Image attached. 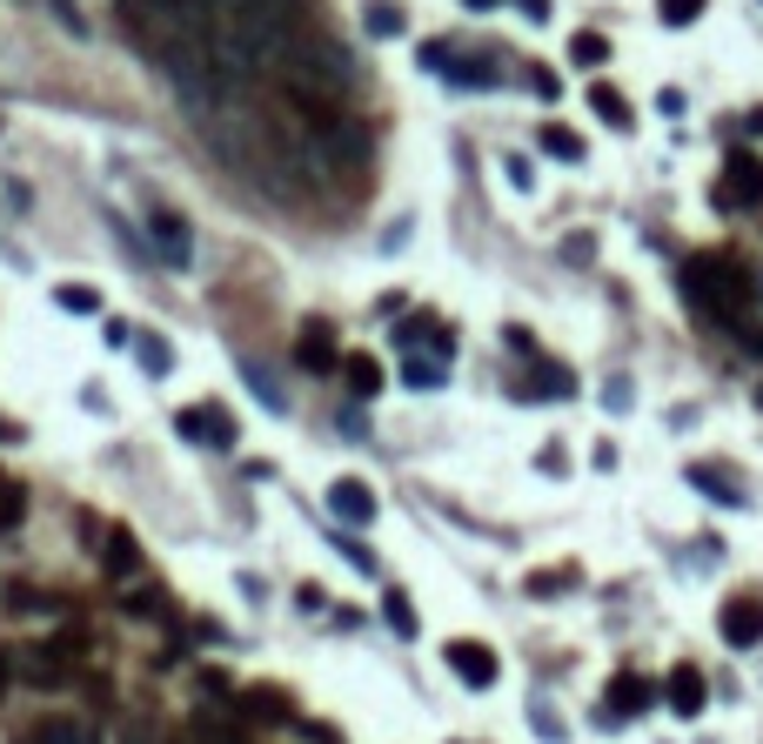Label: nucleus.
Masks as SVG:
<instances>
[{
  "instance_id": "nucleus-1",
  "label": "nucleus",
  "mask_w": 763,
  "mask_h": 744,
  "mask_svg": "<svg viewBox=\"0 0 763 744\" xmlns=\"http://www.w3.org/2000/svg\"><path fill=\"white\" fill-rule=\"evenodd\" d=\"M221 21H228V54L235 67H262L282 61L302 34V0H221Z\"/></svg>"
},
{
  "instance_id": "nucleus-2",
  "label": "nucleus",
  "mask_w": 763,
  "mask_h": 744,
  "mask_svg": "<svg viewBox=\"0 0 763 744\" xmlns=\"http://www.w3.org/2000/svg\"><path fill=\"white\" fill-rule=\"evenodd\" d=\"M684 289H690V302L704 309V315H717L730 336H743L750 328V309H756V289H750V276L737 269V262H690L684 269Z\"/></svg>"
},
{
  "instance_id": "nucleus-3",
  "label": "nucleus",
  "mask_w": 763,
  "mask_h": 744,
  "mask_svg": "<svg viewBox=\"0 0 763 744\" xmlns=\"http://www.w3.org/2000/svg\"><path fill=\"white\" fill-rule=\"evenodd\" d=\"M148 248L161 269H195V228L175 208H148Z\"/></svg>"
},
{
  "instance_id": "nucleus-4",
  "label": "nucleus",
  "mask_w": 763,
  "mask_h": 744,
  "mask_svg": "<svg viewBox=\"0 0 763 744\" xmlns=\"http://www.w3.org/2000/svg\"><path fill=\"white\" fill-rule=\"evenodd\" d=\"M328 517L349 524V530H369V524H375V489H369L362 476H335V483H328Z\"/></svg>"
},
{
  "instance_id": "nucleus-5",
  "label": "nucleus",
  "mask_w": 763,
  "mask_h": 744,
  "mask_svg": "<svg viewBox=\"0 0 763 744\" xmlns=\"http://www.w3.org/2000/svg\"><path fill=\"white\" fill-rule=\"evenodd\" d=\"M175 430H182L188 443H201V450H235V417H228V409H215V402L182 409V417H175Z\"/></svg>"
},
{
  "instance_id": "nucleus-6",
  "label": "nucleus",
  "mask_w": 763,
  "mask_h": 744,
  "mask_svg": "<svg viewBox=\"0 0 763 744\" xmlns=\"http://www.w3.org/2000/svg\"><path fill=\"white\" fill-rule=\"evenodd\" d=\"M422 67L449 74L456 88H495V61H482V54H456V47H422Z\"/></svg>"
},
{
  "instance_id": "nucleus-7",
  "label": "nucleus",
  "mask_w": 763,
  "mask_h": 744,
  "mask_svg": "<svg viewBox=\"0 0 763 744\" xmlns=\"http://www.w3.org/2000/svg\"><path fill=\"white\" fill-rule=\"evenodd\" d=\"M443 657H449V671H456V678H462L469 691H489V684L502 678V665H495V650H489V644H476V637H456V644H449Z\"/></svg>"
},
{
  "instance_id": "nucleus-8",
  "label": "nucleus",
  "mask_w": 763,
  "mask_h": 744,
  "mask_svg": "<svg viewBox=\"0 0 763 744\" xmlns=\"http://www.w3.org/2000/svg\"><path fill=\"white\" fill-rule=\"evenodd\" d=\"M723 202H737V208H756V202H763V161H756L750 148H730V154H723Z\"/></svg>"
},
{
  "instance_id": "nucleus-9",
  "label": "nucleus",
  "mask_w": 763,
  "mask_h": 744,
  "mask_svg": "<svg viewBox=\"0 0 763 744\" xmlns=\"http://www.w3.org/2000/svg\"><path fill=\"white\" fill-rule=\"evenodd\" d=\"M723 644H737V650L763 644V604H730L723 611Z\"/></svg>"
},
{
  "instance_id": "nucleus-10",
  "label": "nucleus",
  "mask_w": 763,
  "mask_h": 744,
  "mask_svg": "<svg viewBox=\"0 0 763 744\" xmlns=\"http://www.w3.org/2000/svg\"><path fill=\"white\" fill-rule=\"evenodd\" d=\"M669 704H676V718H697V711H704V671H697V665L669 671Z\"/></svg>"
},
{
  "instance_id": "nucleus-11",
  "label": "nucleus",
  "mask_w": 763,
  "mask_h": 744,
  "mask_svg": "<svg viewBox=\"0 0 763 744\" xmlns=\"http://www.w3.org/2000/svg\"><path fill=\"white\" fill-rule=\"evenodd\" d=\"M362 28H369L375 41H395V34L408 28V14L395 8V0H362Z\"/></svg>"
},
{
  "instance_id": "nucleus-12",
  "label": "nucleus",
  "mask_w": 763,
  "mask_h": 744,
  "mask_svg": "<svg viewBox=\"0 0 763 744\" xmlns=\"http://www.w3.org/2000/svg\"><path fill=\"white\" fill-rule=\"evenodd\" d=\"M34 744H101V731H95V724H80V718H54V724H41Z\"/></svg>"
},
{
  "instance_id": "nucleus-13",
  "label": "nucleus",
  "mask_w": 763,
  "mask_h": 744,
  "mask_svg": "<svg viewBox=\"0 0 763 744\" xmlns=\"http://www.w3.org/2000/svg\"><path fill=\"white\" fill-rule=\"evenodd\" d=\"M690 483H697L704 496H717V504H743V489H737L723 470H710V463H690Z\"/></svg>"
},
{
  "instance_id": "nucleus-14",
  "label": "nucleus",
  "mask_w": 763,
  "mask_h": 744,
  "mask_svg": "<svg viewBox=\"0 0 763 744\" xmlns=\"http://www.w3.org/2000/svg\"><path fill=\"white\" fill-rule=\"evenodd\" d=\"M536 141H543V154H556V161H582V154H589V148H582V134H576V128H556V121H549Z\"/></svg>"
},
{
  "instance_id": "nucleus-15",
  "label": "nucleus",
  "mask_w": 763,
  "mask_h": 744,
  "mask_svg": "<svg viewBox=\"0 0 763 744\" xmlns=\"http://www.w3.org/2000/svg\"><path fill=\"white\" fill-rule=\"evenodd\" d=\"M589 108H597V115H603L610 128H630V101H623V95L610 88V80H603V88H589Z\"/></svg>"
},
{
  "instance_id": "nucleus-16",
  "label": "nucleus",
  "mask_w": 763,
  "mask_h": 744,
  "mask_svg": "<svg viewBox=\"0 0 763 744\" xmlns=\"http://www.w3.org/2000/svg\"><path fill=\"white\" fill-rule=\"evenodd\" d=\"M54 302H61L67 315H101V295H95V289H80V282H61Z\"/></svg>"
},
{
  "instance_id": "nucleus-17",
  "label": "nucleus",
  "mask_w": 763,
  "mask_h": 744,
  "mask_svg": "<svg viewBox=\"0 0 763 744\" xmlns=\"http://www.w3.org/2000/svg\"><path fill=\"white\" fill-rule=\"evenodd\" d=\"M569 61H576V67H603V61H610V41H603V34H576V41H569Z\"/></svg>"
},
{
  "instance_id": "nucleus-18",
  "label": "nucleus",
  "mask_w": 763,
  "mask_h": 744,
  "mask_svg": "<svg viewBox=\"0 0 763 744\" xmlns=\"http://www.w3.org/2000/svg\"><path fill=\"white\" fill-rule=\"evenodd\" d=\"M704 8H710V0H656V14H663L669 28H690V21H704Z\"/></svg>"
},
{
  "instance_id": "nucleus-19",
  "label": "nucleus",
  "mask_w": 763,
  "mask_h": 744,
  "mask_svg": "<svg viewBox=\"0 0 763 744\" xmlns=\"http://www.w3.org/2000/svg\"><path fill=\"white\" fill-rule=\"evenodd\" d=\"M443 376H449L443 363H422V356H408V363H402V382H408V389H436Z\"/></svg>"
},
{
  "instance_id": "nucleus-20",
  "label": "nucleus",
  "mask_w": 763,
  "mask_h": 744,
  "mask_svg": "<svg viewBox=\"0 0 763 744\" xmlns=\"http://www.w3.org/2000/svg\"><path fill=\"white\" fill-rule=\"evenodd\" d=\"M141 369H148V376H167V369H175V349H167L161 336H148V343H141Z\"/></svg>"
},
{
  "instance_id": "nucleus-21",
  "label": "nucleus",
  "mask_w": 763,
  "mask_h": 744,
  "mask_svg": "<svg viewBox=\"0 0 763 744\" xmlns=\"http://www.w3.org/2000/svg\"><path fill=\"white\" fill-rule=\"evenodd\" d=\"M349 382H356V396H375V389H382V369H375L369 356H349Z\"/></svg>"
},
{
  "instance_id": "nucleus-22",
  "label": "nucleus",
  "mask_w": 763,
  "mask_h": 744,
  "mask_svg": "<svg viewBox=\"0 0 763 744\" xmlns=\"http://www.w3.org/2000/svg\"><path fill=\"white\" fill-rule=\"evenodd\" d=\"M569 389H576L569 369H536V389H530V396H569Z\"/></svg>"
},
{
  "instance_id": "nucleus-23",
  "label": "nucleus",
  "mask_w": 763,
  "mask_h": 744,
  "mask_svg": "<svg viewBox=\"0 0 763 744\" xmlns=\"http://www.w3.org/2000/svg\"><path fill=\"white\" fill-rule=\"evenodd\" d=\"M241 376H248V382H254V396H262V402H269V409H288V402H282V389H275V382H269V376H262V369H254V363H241Z\"/></svg>"
},
{
  "instance_id": "nucleus-24",
  "label": "nucleus",
  "mask_w": 763,
  "mask_h": 744,
  "mask_svg": "<svg viewBox=\"0 0 763 744\" xmlns=\"http://www.w3.org/2000/svg\"><path fill=\"white\" fill-rule=\"evenodd\" d=\"M617 704H623V711L650 704V684H643V678H617Z\"/></svg>"
},
{
  "instance_id": "nucleus-25",
  "label": "nucleus",
  "mask_w": 763,
  "mask_h": 744,
  "mask_svg": "<svg viewBox=\"0 0 763 744\" xmlns=\"http://www.w3.org/2000/svg\"><path fill=\"white\" fill-rule=\"evenodd\" d=\"M530 88H536V101H556L563 88H556V74L549 67H530Z\"/></svg>"
},
{
  "instance_id": "nucleus-26",
  "label": "nucleus",
  "mask_w": 763,
  "mask_h": 744,
  "mask_svg": "<svg viewBox=\"0 0 763 744\" xmlns=\"http://www.w3.org/2000/svg\"><path fill=\"white\" fill-rule=\"evenodd\" d=\"M108 563L128 576V570H134V543H128V537H115V543H108Z\"/></svg>"
},
{
  "instance_id": "nucleus-27",
  "label": "nucleus",
  "mask_w": 763,
  "mask_h": 744,
  "mask_svg": "<svg viewBox=\"0 0 763 744\" xmlns=\"http://www.w3.org/2000/svg\"><path fill=\"white\" fill-rule=\"evenodd\" d=\"M389 624H395V630H402V637H408V630H415V611H408V597H389Z\"/></svg>"
},
{
  "instance_id": "nucleus-28",
  "label": "nucleus",
  "mask_w": 763,
  "mask_h": 744,
  "mask_svg": "<svg viewBox=\"0 0 763 744\" xmlns=\"http://www.w3.org/2000/svg\"><path fill=\"white\" fill-rule=\"evenodd\" d=\"M302 363H308V369H321V363H335V356H328V343H321V336H308V343H302Z\"/></svg>"
},
{
  "instance_id": "nucleus-29",
  "label": "nucleus",
  "mask_w": 763,
  "mask_h": 744,
  "mask_svg": "<svg viewBox=\"0 0 763 744\" xmlns=\"http://www.w3.org/2000/svg\"><path fill=\"white\" fill-rule=\"evenodd\" d=\"M502 169H509V182H516V188H530V182H536V175H530V161H523V154H509V161H502Z\"/></svg>"
},
{
  "instance_id": "nucleus-30",
  "label": "nucleus",
  "mask_w": 763,
  "mask_h": 744,
  "mask_svg": "<svg viewBox=\"0 0 763 744\" xmlns=\"http://www.w3.org/2000/svg\"><path fill=\"white\" fill-rule=\"evenodd\" d=\"M128 744H167V737H161V731H148V724H134V731H128Z\"/></svg>"
},
{
  "instance_id": "nucleus-31",
  "label": "nucleus",
  "mask_w": 763,
  "mask_h": 744,
  "mask_svg": "<svg viewBox=\"0 0 763 744\" xmlns=\"http://www.w3.org/2000/svg\"><path fill=\"white\" fill-rule=\"evenodd\" d=\"M462 8H476V14H489V8H495V0H462Z\"/></svg>"
}]
</instances>
